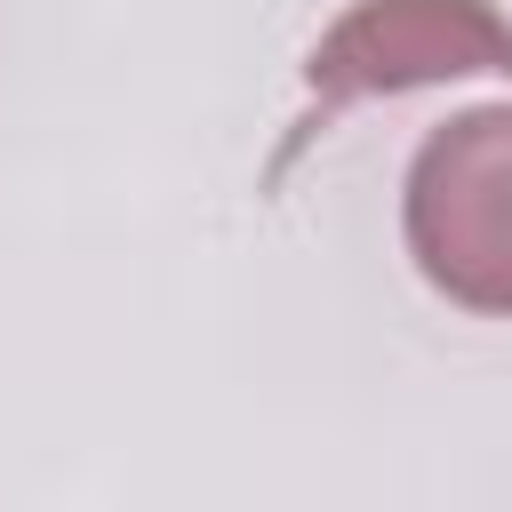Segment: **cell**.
Segmentation results:
<instances>
[{"label": "cell", "mask_w": 512, "mask_h": 512, "mask_svg": "<svg viewBox=\"0 0 512 512\" xmlns=\"http://www.w3.org/2000/svg\"><path fill=\"white\" fill-rule=\"evenodd\" d=\"M400 240L432 296L512 320V96L424 128L400 176Z\"/></svg>", "instance_id": "obj_1"}, {"label": "cell", "mask_w": 512, "mask_h": 512, "mask_svg": "<svg viewBox=\"0 0 512 512\" xmlns=\"http://www.w3.org/2000/svg\"><path fill=\"white\" fill-rule=\"evenodd\" d=\"M472 72L512 80V24L488 0H352L304 56L296 136H312L360 96H408V88H440Z\"/></svg>", "instance_id": "obj_2"}]
</instances>
